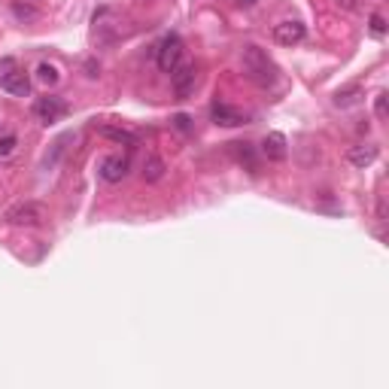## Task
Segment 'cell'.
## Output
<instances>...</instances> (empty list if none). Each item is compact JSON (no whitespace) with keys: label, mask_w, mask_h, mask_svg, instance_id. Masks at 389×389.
<instances>
[{"label":"cell","mask_w":389,"mask_h":389,"mask_svg":"<svg viewBox=\"0 0 389 389\" xmlns=\"http://www.w3.org/2000/svg\"><path fill=\"white\" fill-rule=\"evenodd\" d=\"M346 161H350L353 167H359V171H365L368 165H374V161H377V146H374V143L353 146V150L346 152Z\"/></svg>","instance_id":"cell-9"},{"label":"cell","mask_w":389,"mask_h":389,"mask_svg":"<svg viewBox=\"0 0 389 389\" xmlns=\"http://www.w3.org/2000/svg\"><path fill=\"white\" fill-rule=\"evenodd\" d=\"M3 219L10 225H19V228H34V225L43 222V207L34 201H25V204H16V207L6 210Z\"/></svg>","instance_id":"cell-3"},{"label":"cell","mask_w":389,"mask_h":389,"mask_svg":"<svg viewBox=\"0 0 389 389\" xmlns=\"http://www.w3.org/2000/svg\"><path fill=\"white\" fill-rule=\"evenodd\" d=\"M304 37H307V27H304L301 22H280V25H274V40H277L280 46H298Z\"/></svg>","instance_id":"cell-8"},{"label":"cell","mask_w":389,"mask_h":389,"mask_svg":"<svg viewBox=\"0 0 389 389\" xmlns=\"http://www.w3.org/2000/svg\"><path fill=\"white\" fill-rule=\"evenodd\" d=\"M371 34H374V37H384V34H386L384 16H371Z\"/></svg>","instance_id":"cell-18"},{"label":"cell","mask_w":389,"mask_h":389,"mask_svg":"<svg viewBox=\"0 0 389 389\" xmlns=\"http://www.w3.org/2000/svg\"><path fill=\"white\" fill-rule=\"evenodd\" d=\"M240 67H244V73L250 76L252 82H259V86H274V82H277V64H274V61L268 58V52H261L259 46L244 49Z\"/></svg>","instance_id":"cell-1"},{"label":"cell","mask_w":389,"mask_h":389,"mask_svg":"<svg viewBox=\"0 0 389 389\" xmlns=\"http://www.w3.org/2000/svg\"><path fill=\"white\" fill-rule=\"evenodd\" d=\"M101 134L107 140H113V143H125V146H134L137 143V137H134L131 131H125V128H113V125H104Z\"/></svg>","instance_id":"cell-14"},{"label":"cell","mask_w":389,"mask_h":389,"mask_svg":"<svg viewBox=\"0 0 389 389\" xmlns=\"http://www.w3.org/2000/svg\"><path fill=\"white\" fill-rule=\"evenodd\" d=\"M155 61H158L161 73H171V70L182 61V40L176 34H167L158 46H155Z\"/></svg>","instance_id":"cell-2"},{"label":"cell","mask_w":389,"mask_h":389,"mask_svg":"<svg viewBox=\"0 0 389 389\" xmlns=\"http://www.w3.org/2000/svg\"><path fill=\"white\" fill-rule=\"evenodd\" d=\"M12 12H16L19 19H34V16H37V12L31 10V6H22V3H16V6H12Z\"/></svg>","instance_id":"cell-21"},{"label":"cell","mask_w":389,"mask_h":389,"mask_svg":"<svg viewBox=\"0 0 389 389\" xmlns=\"http://www.w3.org/2000/svg\"><path fill=\"white\" fill-rule=\"evenodd\" d=\"M210 116H213V122L222 125V128H237V125L246 122V113H240L237 107L222 104V101H216L213 107H210Z\"/></svg>","instance_id":"cell-7"},{"label":"cell","mask_w":389,"mask_h":389,"mask_svg":"<svg viewBox=\"0 0 389 389\" xmlns=\"http://www.w3.org/2000/svg\"><path fill=\"white\" fill-rule=\"evenodd\" d=\"M171 80H174V91H176V97H189L195 91V80H198V70L195 64H176L171 70Z\"/></svg>","instance_id":"cell-6"},{"label":"cell","mask_w":389,"mask_h":389,"mask_svg":"<svg viewBox=\"0 0 389 389\" xmlns=\"http://www.w3.org/2000/svg\"><path fill=\"white\" fill-rule=\"evenodd\" d=\"M128 171H131V155L116 152V155H107V158L101 161V176L107 182H122L125 176H128Z\"/></svg>","instance_id":"cell-4"},{"label":"cell","mask_w":389,"mask_h":389,"mask_svg":"<svg viewBox=\"0 0 389 389\" xmlns=\"http://www.w3.org/2000/svg\"><path fill=\"white\" fill-rule=\"evenodd\" d=\"M362 97H365V91L362 86H350V89H341L335 95V107H341V110H350V107H356V104H362Z\"/></svg>","instance_id":"cell-12"},{"label":"cell","mask_w":389,"mask_h":389,"mask_svg":"<svg viewBox=\"0 0 389 389\" xmlns=\"http://www.w3.org/2000/svg\"><path fill=\"white\" fill-rule=\"evenodd\" d=\"M0 86L10 91V95H16V97H27V95H31V80H27L22 70H12L10 76H3V80H0Z\"/></svg>","instance_id":"cell-10"},{"label":"cell","mask_w":389,"mask_h":389,"mask_svg":"<svg viewBox=\"0 0 389 389\" xmlns=\"http://www.w3.org/2000/svg\"><path fill=\"white\" fill-rule=\"evenodd\" d=\"M235 3H240V6H256L259 0H235Z\"/></svg>","instance_id":"cell-23"},{"label":"cell","mask_w":389,"mask_h":389,"mask_svg":"<svg viewBox=\"0 0 389 389\" xmlns=\"http://www.w3.org/2000/svg\"><path fill=\"white\" fill-rule=\"evenodd\" d=\"M174 125H176V128H180V131H192V119H189L186 113H180V116H174Z\"/></svg>","instance_id":"cell-19"},{"label":"cell","mask_w":389,"mask_h":389,"mask_svg":"<svg viewBox=\"0 0 389 389\" xmlns=\"http://www.w3.org/2000/svg\"><path fill=\"white\" fill-rule=\"evenodd\" d=\"M34 116H37L43 125H52V122H58V119L67 116V104L61 101V97H40V101L34 104Z\"/></svg>","instance_id":"cell-5"},{"label":"cell","mask_w":389,"mask_h":389,"mask_svg":"<svg viewBox=\"0 0 389 389\" xmlns=\"http://www.w3.org/2000/svg\"><path fill=\"white\" fill-rule=\"evenodd\" d=\"M16 134H3V137H0V158H3V155H10L12 150H16Z\"/></svg>","instance_id":"cell-17"},{"label":"cell","mask_w":389,"mask_h":389,"mask_svg":"<svg viewBox=\"0 0 389 389\" xmlns=\"http://www.w3.org/2000/svg\"><path fill=\"white\" fill-rule=\"evenodd\" d=\"M161 176H165V161L158 158V155H150L143 165V180L146 182H158Z\"/></svg>","instance_id":"cell-13"},{"label":"cell","mask_w":389,"mask_h":389,"mask_svg":"<svg viewBox=\"0 0 389 389\" xmlns=\"http://www.w3.org/2000/svg\"><path fill=\"white\" fill-rule=\"evenodd\" d=\"M37 80L43 82V86H58L61 82V73L55 64H49V61H43V64H37Z\"/></svg>","instance_id":"cell-15"},{"label":"cell","mask_w":389,"mask_h":389,"mask_svg":"<svg viewBox=\"0 0 389 389\" xmlns=\"http://www.w3.org/2000/svg\"><path fill=\"white\" fill-rule=\"evenodd\" d=\"M12 70H16V61H12V58H3V61H0V80H3V76H10Z\"/></svg>","instance_id":"cell-22"},{"label":"cell","mask_w":389,"mask_h":389,"mask_svg":"<svg viewBox=\"0 0 389 389\" xmlns=\"http://www.w3.org/2000/svg\"><path fill=\"white\" fill-rule=\"evenodd\" d=\"M261 152H265L271 161H283L286 158V137H283L280 131H271L265 140H261Z\"/></svg>","instance_id":"cell-11"},{"label":"cell","mask_w":389,"mask_h":389,"mask_svg":"<svg viewBox=\"0 0 389 389\" xmlns=\"http://www.w3.org/2000/svg\"><path fill=\"white\" fill-rule=\"evenodd\" d=\"M231 150H235V158L240 165H246V171L256 174V158H252V150L246 143H231Z\"/></svg>","instance_id":"cell-16"},{"label":"cell","mask_w":389,"mask_h":389,"mask_svg":"<svg viewBox=\"0 0 389 389\" xmlns=\"http://www.w3.org/2000/svg\"><path fill=\"white\" fill-rule=\"evenodd\" d=\"M374 113H377V119H386V95H377V101H374Z\"/></svg>","instance_id":"cell-20"}]
</instances>
